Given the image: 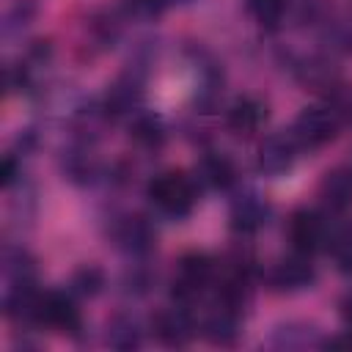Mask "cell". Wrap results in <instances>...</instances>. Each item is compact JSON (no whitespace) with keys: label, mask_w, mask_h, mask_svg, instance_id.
Listing matches in <instances>:
<instances>
[{"label":"cell","mask_w":352,"mask_h":352,"mask_svg":"<svg viewBox=\"0 0 352 352\" xmlns=\"http://www.w3.org/2000/svg\"><path fill=\"white\" fill-rule=\"evenodd\" d=\"M102 283H104V278H102V272L96 270V267H82L77 275H74V289L80 292V294H96L99 289H102Z\"/></svg>","instance_id":"20"},{"label":"cell","mask_w":352,"mask_h":352,"mask_svg":"<svg viewBox=\"0 0 352 352\" xmlns=\"http://www.w3.org/2000/svg\"><path fill=\"white\" fill-rule=\"evenodd\" d=\"M33 14H36V3H33V0H19L16 6H11V8L6 11L3 33H6V36H11L14 30H22V28L33 19Z\"/></svg>","instance_id":"18"},{"label":"cell","mask_w":352,"mask_h":352,"mask_svg":"<svg viewBox=\"0 0 352 352\" xmlns=\"http://www.w3.org/2000/svg\"><path fill=\"white\" fill-rule=\"evenodd\" d=\"M314 278H316V272H314L308 256H305V253H297V250H294L292 256L280 258V261L275 264L272 275H270L272 286L280 289V292H300V289H308V286L314 283Z\"/></svg>","instance_id":"7"},{"label":"cell","mask_w":352,"mask_h":352,"mask_svg":"<svg viewBox=\"0 0 352 352\" xmlns=\"http://www.w3.org/2000/svg\"><path fill=\"white\" fill-rule=\"evenodd\" d=\"M297 143L292 138V132H275L270 138H264V143L258 146V170L267 176H283L297 157Z\"/></svg>","instance_id":"6"},{"label":"cell","mask_w":352,"mask_h":352,"mask_svg":"<svg viewBox=\"0 0 352 352\" xmlns=\"http://www.w3.org/2000/svg\"><path fill=\"white\" fill-rule=\"evenodd\" d=\"M341 316H344V319L352 324V294H349V297L341 302Z\"/></svg>","instance_id":"22"},{"label":"cell","mask_w":352,"mask_h":352,"mask_svg":"<svg viewBox=\"0 0 352 352\" xmlns=\"http://www.w3.org/2000/svg\"><path fill=\"white\" fill-rule=\"evenodd\" d=\"M322 201L330 212H346L352 206V173L338 168V170H330L322 182Z\"/></svg>","instance_id":"10"},{"label":"cell","mask_w":352,"mask_h":352,"mask_svg":"<svg viewBox=\"0 0 352 352\" xmlns=\"http://www.w3.org/2000/svg\"><path fill=\"white\" fill-rule=\"evenodd\" d=\"M146 195H148V201L154 204V209L160 214L176 220V217H187L190 214V209H192V204L198 198V187H195V182L190 176L170 170V173H162V176L151 179Z\"/></svg>","instance_id":"1"},{"label":"cell","mask_w":352,"mask_h":352,"mask_svg":"<svg viewBox=\"0 0 352 352\" xmlns=\"http://www.w3.org/2000/svg\"><path fill=\"white\" fill-rule=\"evenodd\" d=\"M239 305L242 302H234L228 297H220L217 308L209 314L206 319V338L212 344H220V346H228L234 344V338L239 336V322H242V314H239Z\"/></svg>","instance_id":"8"},{"label":"cell","mask_w":352,"mask_h":352,"mask_svg":"<svg viewBox=\"0 0 352 352\" xmlns=\"http://www.w3.org/2000/svg\"><path fill=\"white\" fill-rule=\"evenodd\" d=\"M118 242L124 245L126 253H132V256H143V253L151 250L154 234H151V228H148L140 217H132V220H126V223L121 226V231H118Z\"/></svg>","instance_id":"14"},{"label":"cell","mask_w":352,"mask_h":352,"mask_svg":"<svg viewBox=\"0 0 352 352\" xmlns=\"http://www.w3.org/2000/svg\"><path fill=\"white\" fill-rule=\"evenodd\" d=\"M292 138L300 148H319L330 143L338 132V113L333 107H305L292 124Z\"/></svg>","instance_id":"2"},{"label":"cell","mask_w":352,"mask_h":352,"mask_svg":"<svg viewBox=\"0 0 352 352\" xmlns=\"http://www.w3.org/2000/svg\"><path fill=\"white\" fill-rule=\"evenodd\" d=\"M198 182H204L209 187H217V190L228 187L234 182V165H231V160H226L220 154L217 157H204V162L198 165Z\"/></svg>","instance_id":"15"},{"label":"cell","mask_w":352,"mask_h":352,"mask_svg":"<svg viewBox=\"0 0 352 352\" xmlns=\"http://www.w3.org/2000/svg\"><path fill=\"white\" fill-rule=\"evenodd\" d=\"M286 3H289V0H248V14H250L258 25L275 28V25L283 19Z\"/></svg>","instance_id":"17"},{"label":"cell","mask_w":352,"mask_h":352,"mask_svg":"<svg viewBox=\"0 0 352 352\" xmlns=\"http://www.w3.org/2000/svg\"><path fill=\"white\" fill-rule=\"evenodd\" d=\"M267 204L258 195H242L231 209V226L242 234H253L267 223Z\"/></svg>","instance_id":"11"},{"label":"cell","mask_w":352,"mask_h":352,"mask_svg":"<svg viewBox=\"0 0 352 352\" xmlns=\"http://www.w3.org/2000/svg\"><path fill=\"white\" fill-rule=\"evenodd\" d=\"M327 236V220L316 209H297L289 217V242L297 253L311 256L314 250L324 248Z\"/></svg>","instance_id":"3"},{"label":"cell","mask_w":352,"mask_h":352,"mask_svg":"<svg viewBox=\"0 0 352 352\" xmlns=\"http://www.w3.org/2000/svg\"><path fill=\"white\" fill-rule=\"evenodd\" d=\"M38 322L50 324L60 333H77L82 319H80V308L72 300V294L66 292H47L41 294V305H38Z\"/></svg>","instance_id":"5"},{"label":"cell","mask_w":352,"mask_h":352,"mask_svg":"<svg viewBox=\"0 0 352 352\" xmlns=\"http://www.w3.org/2000/svg\"><path fill=\"white\" fill-rule=\"evenodd\" d=\"M212 280V261L204 253H190L179 264V275L173 278V297L179 302L195 300L204 286Z\"/></svg>","instance_id":"4"},{"label":"cell","mask_w":352,"mask_h":352,"mask_svg":"<svg viewBox=\"0 0 352 352\" xmlns=\"http://www.w3.org/2000/svg\"><path fill=\"white\" fill-rule=\"evenodd\" d=\"M107 344L116 346V349H135V346H140V327H138V322L126 319V316L116 319L110 324V330H107Z\"/></svg>","instance_id":"16"},{"label":"cell","mask_w":352,"mask_h":352,"mask_svg":"<svg viewBox=\"0 0 352 352\" xmlns=\"http://www.w3.org/2000/svg\"><path fill=\"white\" fill-rule=\"evenodd\" d=\"M154 330H157V338L162 344H168V346H184L192 338V333H195L192 330V319H190V314L182 305L160 314Z\"/></svg>","instance_id":"9"},{"label":"cell","mask_w":352,"mask_h":352,"mask_svg":"<svg viewBox=\"0 0 352 352\" xmlns=\"http://www.w3.org/2000/svg\"><path fill=\"white\" fill-rule=\"evenodd\" d=\"M267 118V107L258 102V99H236L228 110V126L236 132V135H250L261 126V121Z\"/></svg>","instance_id":"12"},{"label":"cell","mask_w":352,"mask_h":352,"mask_svg":"<svg viewBox=\"0 0 352 352\" xmlns=\"http://www.w3.org/2000/svg\"><path fill=\"white\" fill-rule=\"evenodd\" d=\"M132 135H135L138 143H143V146H148V148L162 143V126H160V121L151 118V116L138 118L135 126H132Z\"/></svg>","instance_id":"19"},{"label":"cell","mask_w":352,"mask_h":352,"mask_svg":"<svg viewBox=\"0 0 352 352\" xmlns=\"http://www.w3.org/2000/svg\"><path fill=\"white\" fill-rule=\"evenodd\" d=\"M168 6V0H129V8L138 11V14H160L162 8Z\"/></svg>","instance_id":"21"},{"label":"cell","mask_w":352,"mask_h":352,"mask_svg":"<svg viewBox=\"0 0 352 352\" xmlns=\"http://www.w3.org/2000/svg\"><path fill=\"white\" fill-rule=\"evenodd\" d=\"M270 344L278 346V349H300V346H311L316 344V330L311 324H302V322H286V324H278L270 336Z\"/></svg>","instance_id":"13"},{"label":"cell","mask_w":352,"mask_h":352,"mask_svg":"<svg viewBox=\"0 0 352 352\" xmlns=\"http://www.w3.org/2000/svg\"><path fill=\"white\" fill-rule=\"evenodd\" d=\"M168 3H176V0H168Z\"/></svg>","instance_id":"23"}]
</instances>
